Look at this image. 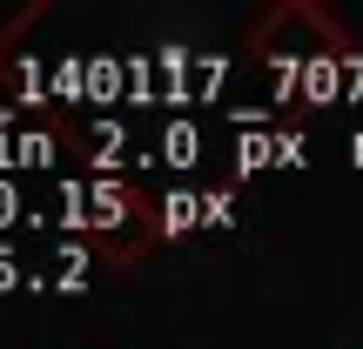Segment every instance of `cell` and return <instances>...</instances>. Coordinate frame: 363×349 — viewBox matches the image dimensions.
Returning a JSON list of instances; mask_svg holds the SVG:
<instances>
[{
	"mask_svg": "<svg viewBox=\"0 0 363 349\" xmlns=\"http://www.w3.org/2000/svg\"><path fill=\"white\" fill-rule=\"evenodd\" d=\"M21 215H27V195L0 175V229H7V222H21ZM27 222H34V215H27Z\"/></svg>",
	"mask_w": 363,
	"mask_h": 349,
	"instance_id": "7c38bea8",
	"label": "cell"
},
{
	"mask_svg": "<svg viewBox=\"0 0 363 349\" xmlns=\"http://www.w3.org/2000/svg\"><path fill=\"white\" fill-rule=\"evenodd\" d=\"M343 94H350V101L363 94V54H343Z\"/></svg>",
	"mask_w": 363,
	"mask_h": 349,
	"instance_id": "2e32d148",
	"label": "cell"
},
{
	"mask_svg": "<svg viewBox=\"0 0 363 349\" xmlns=\"http://www.w3.org/2000/svg\"><path fill=\"white\" fill-rule=\"evenodd\" d=\"M48 161H54V135L13 128V168H48Z\"/></svg>",
	"mask_w": 363,
	"mask_h": 349,
	"instance_id": "ba28073f",
	"label": "cell"
},
{
	"mask_svg": "<svg viewBox=\"0 0 363 349\" xmlns=\"http://www.w3.org/2000/svg\"><path fill=\"white\" fill-rule=\"evenodd\" d=\"M88 101H128V61L121 54H88Z\"/></svg>",
	"mask_w": 363,
	"mask_h": 349,
	"instance_id": "6da1fadb",
	"label": "cell"
},
{
	"mask_svg": "<svg viewBox=\"0 0 363 349\" xmlns=\"http://www.w3.org/2000/svg\"><path fill=\"white\" fill-rule=\"evenodd\" d=\"M21 282H27L21 256H13V248H0V289H21Z\"/></svg>",
	"mask_w": 363,
	"mask_h": 349,
	"instance_id": "5bb4252c",
	"label": "cell"
},
{
	"mask_svg": "<svg viewBox=\"0 0 363 349\" xmlns=\"http://www.w3.org/2000/svg\"><path fill=\"white\" fill-rule=\"evenodd\" d=\"M54 101H88V61L81 54L54 61Z\"/></svg>",
	"mask_w": 363,
	"mask_h": 349,
	"instance_id": "9c48e42d",
	"label": "cell"
},
{
	"mask_svg": "<svg viewBox=\"0 0 363 349\" xmlns=\"http://www.w3.org/2000/svg\"><path fill=\"white\" fill-rule=\"evenodd\" d=\"M208 222H235V195L229 188H208Z\"/></svg>",
	"mask_w": 363,
	"mask_h": 349,
	"instance_id": "9a60e30c",
	"label": "cell"
},
{
	"mask_svg": "<svg viewBox=\"0 0 363 349\" xmlns=\"http://www.w3.org/2000/svg\"><path fill=\"white\" fill-rule=\"evenodd\" d=\"M128 215V195H121V181H88V222L94 229H108V222Z\"/></svg>",
	"mask_w": 363,
	"mask_h": 349,
	"instance_id": "8992f818",
	"label": "cell"
},
{
	"mask_svg": "<svg viewBox=\"0 0 363 349\" xmlns=\"http://www.w3.org/2000/svg\"><path fill=\"white\" fill-rule=\"evenodd\" d=\"M195 222H208V195L175 188L169 202H162V229H169V235H182V229H195Z\"/></svg>",
	"mask_w": 363,
	"mask_h": 349,
	"instance_id": "5b68a950",
	"label": "cell"
},
{
	"mask_svg": "<svg viewBox=\"0 0 363 349\" xmlns=\"http://www.w3.org/2000/svg\"><path fill=\"white\" fill-rule=\"evenodd\" d=\"M222 81H229V61H222V54H195V74H189V94H195V101H208Z\"/></svg>",
	"mask_w": 363,
	"mask_h": 349,
	"instance_id": "30bf717a",
	"label": "cell"
},
{
	"mask_svg": "<svg viewBox=\"0 0 363 349\" xmlns=\"http://www.w3.org/2000/svg\"><path fill=\"white\" fill-rule=\"evenodd\" d=\"M155 155L169 161V168H195V161H202V128H195V121H169L162 142H155Z\"/></svg>",
	"mask_w": 363,
	"mask_h": 349,
	"instance_id": "3957f363",
	"label": "cell"
},
{
	"mask_svg": "<svg viewBox=\"0 0 363 349\" xmlns=\"http://www.w3.org/2000/svg\"><path fill=\"white\" fill-rule=\"evenodd\" d=\"M296 94H303V101H337V94H343V54H316V61H303Z\"/></svg>",
	"mask_w": 363,
	"mask_h": 349,
	"instance_id": "7a4b0ae2",
	"label": "cell"
},
{
	"mask_svg": "<svg viewBox=\"0 0 363 349\" xmlns=\"http://www.w3.org/2000/svg\"><path fill=\"white\" fill-rule=\"evenodd\" d=\"M88 148H94V161L108 168V155L128 148V128H121V121H94V128H88Z\"/></svg>",
	"mask_w": 363,
	"mask_h": 349,
	"instance_id": "8fae6325",
	"label": "cell"
},
{
	"mask_svg": "<svg viewBox=\"0 0 363 349\" xmlns=\"http://www.w3.org/2000/svg\"><path fill=\"white\" fill-rule=\"evenodd\" d=\"M13 81H21L27 101H54V67L40 61V54H21V61H13Z\"/></svg>",
	"mask_w": 363,
	"mask_h": 349,
	"instance_id": "52a82bcc",
	"label": "cell"
},
{
	"mask_svg": "<svg viewBox=\"0 0 363 349\" xmlns=\"http://www.w3.org/2000/svg\"><path fill=\"white\" fill-rule=\"evenodd\" d=\"M303 155H310V142L289 128H276V161H289V168H303Z\"/></svg>",
	"mask_w": 363,
	"mask_h": 349,
	"instance_id": "4fadbf2b",
	"label": "cell"
},
{
	"mask_svg": "<svg viewBox=\"0 0 363 349\" xmlns=\"http://www.w3.org/2000/svg\"><path fill=\"white\" fill-rule=\"evenodd\" d=\"M235 168H242V175L276 168V128H242V135H235Z\"/></svg>",
	"mask_w": 363,
	"mask_h": 349,
	"instance_id": "277c9868",
	"label": "cell"
}]
</instances>
